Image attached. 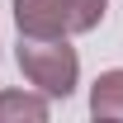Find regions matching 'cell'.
<instances>
[{"label": "cell", "mask_w": 123, "mask_h": 123, "mask_svg": "<svg viewBox=\"0 0 123 123\" xmlns=\"http://www.w3.org/2000/svg\"><path fill=\"white\" fill-rule=\"evenodd\" d=\"M109 0H14V24L29 38H76L104 24Z\"/></svg>", "instance_id": "cell-1"}, {"label": "cell", "mask_w": 123, "mask_h": 123, "mask_svg": "<svg viewBox=\"0 0 123 123\" xmlns=\"http://www.w3.org/2000/svg\"><path fill=\"white\" fill-rule=\"evenodd\" d=\"M19 71L43 95L66 99V95L76 90L80 57H76V47L66 43V38H29V33H19Z\"/></svg>", "instance_id": "cell-2"}, {"label": "cell", "mask_w": 123, "mask_h": 123, "mask_svg": "<svg viewBox=\"0 0 123 123\" xmlns=\"http://www.w3.org/2000/svg\"><path fill=\"white\" fill-rule=\"evenodd\" d=\"M90 114L109 123H123V66L118 71H104L90 90Z\"/></svg>", "instance_id": "cell-3"}, {"label": "cell", "mask_w": 123, "mask_h": 123, "mask_svg": "<svg viewBox=\"0 0 123 123\" xmlns=\"http://www.w3.org/2000/svg\"><path fill=\"white\" fill-rule=\"evenodd\" d=\"M10 118L43 123L47 118V99L43 95H24V90H0V123H10Z\"/></svg>", "instance_id": "cell-4"}]
</instances>
